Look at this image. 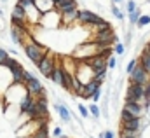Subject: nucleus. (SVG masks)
<instances>
[{"label": "nucleus", "mask_w": 150, "mask_h": 138, "mask_svg": "<svg viewBox=\"0 0 150 138\" xmlns=\"http://www.w3.org/2000/svg\"><path fill=\"white\" fill-rule=\"evenodd\" d=\"M23 67L19 65V61L12 67V68L9 70V73H11V79H12V82H23Z\"/></svg>", "instance_id": "obj_13"}, {"label": "nucleus", "mask_w": 150, "mask_h": 138, "mask_svg": "<svg viewBox=\"0 0 150 138\" xmlns=\"http://www.w3.org/2000/svg\"><path fill=\"white\" fill-rule=\"evenodd\" d=\"M98 138H105V137H103V133H101V135H100V137H98Z\"/></svg>", "instance_id": "obj_36"}, {"label": "nucleus", "mask_w": 150, "mask_h": 138, "mask_svg": "<svg viewBox=\"0 0 150 138\" xmlns=\"http://www.w3.org/2000/svg\"><path fill=\"white\" fill-rule=\"evenodd\" d=\"M7 56H9V53H7V51H5L4 47H0V65L4 63V60H5Z\"/></svg>", "instance_id": "obj_31"}, {"label": "nucleus", "mask_w": 150, "mask_h": 138, "mask_svg": "<svg viewBox=\"0 0 150 138\" xmlns=\"http://www.w3.org/2000/svg\"><path fill=\"white\" fill-rule=\"evenodd\" d=\"M52 135H54V137L58 138L59 135H63V129H61V128L58 126V128H54V131H52Z\"/></svg>", "instance_id": "obj_33"}, {"label": "nucleus", "mask_w": 150, "mask_h": 138, "mask_svg": "<svg viewBox=\"0 0 150 138\" xmlns=\"http://www.w3.org/2000/svg\"><path fill=\"white\" fill-rule=\"evenodd\" d=\"M63 14V21L65 23H72L77 19V14H79V9L75 7V9H70V11H65V12H61Z\"/></svg>", "instance_id": "obj_16"}, {"label": "nucleus", "mask_w": 150, "mask_h": 138, "mask_svg": "<svg viewBox=\"0 0 150 138\" xmlns=\"http://www.w3.org/2000/svg\"><path fill=\"white\" fill-rule=\"evenodd\" d=\"M129 80H131V82H136V84H147L150 80V75L142 65H136L134 70L129 73Z\"/></svg>", "instance_id": "obj_4"}, {"label": "nucleus", "mask_w": 150, "mask_h": 138, "mask_svg": "<svg viewBox=\"0 0 150 138\" xmlns=\"http://www.w3.org/2000/svg\"><path fill=\"white\" fill-rule=\"evenodd\" d=\"M33 5L37 7L40 14H45L49 11H54V2L52 0H33Z\"/></svg>", "instance_id": "obj_9"}, {"label": "nucleus", "mask_w": 150, "mask_h": 138, "mask_svg": "<svg viewBox=\"0 0 150 138\" xmlns=\"http://www.w3.org/2000/svg\"><path fill=\"white\" fill-rule=\"evenodd\" d=\"M100 95H101V87H100V89H96V91H94V93L91 95V98H93V102H94V103H96V102L100 100Z\"/></svg>", "instance_id": "obj_30"}, {"label": "nucleus", "mask_w": 150, "mask_h": 138, "mask_svg": "<svg viewBox=\"0 0 150 138\" xmlns=\"http://www.w3.org/2000/svg\"><path fill=\"white\" fill-rule=\"evenodd\" d=\"M140 14H142V11H140L138 7H136L134 11H131V12H129V21H131V25H136V21H138Z\"/></svg>", "instance_id": "obj_20"}, {"label": "nucleus", "mask_w": 150, "mask_h": 138, "mask_svg": "<svg viewBox=\"0 0 150 138\" xmlns=\"http://www.w3.org/2000/svg\"><path fill=\"white\" fill-rule=\"evenodd\" d=\"M112 14L117 18V19H124V14H122V11H120V9H117L115 5H112Z\"/></svg>", "instance_id": "obj_21"}, {"label": "nucleus", "mask_w": 150, "mask_h": 138, "mask_svg": "<svg viewBox=\"0 0 150 138\" xmlns=\"http://www.w3.org/2000/svg\"><path fill=\"white\" fill-rule=\"evenodd\" d=\"M79 112H80V115H82V117H89V110H87L84 105H79Z\"/></svg>", "instance_id": "obj_28"}, {"label": "nucleus", "mask_w": 150, "mask_h": 138, "mask_svg": "<svg viewBox=\"0 0 150 138\" xmlns=\"http://www.w3.org/2000/svg\"><path fill=\"white\" fill-rule=\"evenodd\" d=\"M35 75L32 73V72H26V70H23V84H26L28 80H32Z\"/></svg>", "instance_id": "obj_22"}, {"label": "nucleus", "mask_w": 150, "mask_h": 138, "mask_svg": "<svg viewBox=\"0 0 150 138\" xmlns=\"http://www.w3.org/2000/svg\"><path fill=\"white\" fill-rule=\"evenodd\" d=\"M140 65L143 67V68L150 72V49L147 47L143 53H142V58H140Z\"/></svg>", "instance_id": "obj_15"}, {"label": "nucleus", "mask_w": 150, "mask_h": 138, "mask_svg": "<svg viewBox=\"0 0 150 138\" xmlns=\"http://www.w3.org/2000/svg\"><path fill=\"white\" fill-rule=\"evenodd\" d=\"M89 112H91L94 117H100V108H98V105H96V103L89 105Z\"/></svg>", "instance_id": "obj_24"}, {"label": "nucleus", "mask_w": 150, "mask_h": 138, "mask_svg": "<svg viewBox=\"0 0 150 138\" xmlns=\"http://www.w3.org/2000/svg\"><path fill=\"white\" fill-rule=\"evenodd\" d=\"M35 103H37V112H38V117H45L47 112H49V103H47V98L45 95H40L35 98Z\"/></svg>", "instance_id": "obj_8"}, {"label": "nucleus", "mask_w": 150, "mask_h": 138, "mask_svg": "<svg viewBox=\"0 0 150 138\" xmlns=\"http://www.w3.org/2000/svg\"><path fill=\"white\" fill-rule=\"evenodd\" d=\"M140 128H142V119L140 117H133V119L122 122L124 131H140Z\"/></svg>", "instance_id": "obj_11"}, {"label": "nucleus", "mask_w": 150, "mask_h": 138, "mask_svg": "<svg viewBox=\"0 0 150 138\" xmlns=\"http://www.w3.org/2000/svg\"><path fill=\"white\" fill-rule=\"evenodd\" d=\"M149 49H150V44H149Z\"/></svg>", "instance_id": "obj_37"}, {"label": "nucleus", "mask_w": 150, "mask_h": 138, "mask_svg": "<svg viewBox=\"0 0 150 138\" xmlns=\"http://www.w3.org/2000/svg\"><path fill=\"white\" fill-rule=\"evenodd\" d=\"M126 7H127V12H131V11H134V9H136V4H134V2H133V0H129V2H127V5H126Z\"/></svg>", "instance_id": "obj_32"}, {"label": "nucleus", "mask_w": 150, "mask_h": 138, "mask_svg": "<svg viewBox=\"0 0 150 138\" xmlns=\"http://www.w3.org/2000/svg\"><path fill=\"white\" fill-rule=\"evenodd\" d=\"M77 7V2L75 0H58L54 4V11H58L59 14L65 12V11H70V9H75Z\"/></svg>", "instance_id": "obj_10"}, {"label": "nucleus", "mask_w": 150, "mask_h": 138, "mask_svg": "<svg viewBox=\"0 0 150 138\" xmlns=\"http://www.w3.org/2000/svg\"><path fill=\"white\" fill-rule=\"evenodd\" d=\"M11 38H12V42H14V44H18V46H19V44H21V46L25 44V42H23V35L19 33V30H18L16 26H12V28H11Z\"/></svg>", "instance_id": "obj_17"}, {"label": "nucleus", "mask_w": 150, "mask_h": 138, "mask_svg": "<svg viewBox=\"0 0 150 138\" xmlns=\"http://www.w3.org/2000/svg\"><path fill=\"white\" fill-rule=\"evenodd\" d=\"M23 49H25V54L28 56V60L32 61V63H35L37 65L38 60L42 58V54L45 53L38 44H35V42H26V44H23Z\"/></svg>", "instance_id": "obj_2"}, {"label": "nucleus", "mask_w": 150, "mask_h": 138, "mask_svg": "<svg viewBox=\"0 0 150 138\" xmlns=\"http://www.w3.org/2000/svg\"><path fill=\"white\" fill-rule=\"evenodd\" d=\"M136 25H138L140 28H143L145 25H150V16H149V14H140V18H138V21H136Z\"/></svg>", "instance_id": "obj_19"}, {"label": "nucleus", "mask_w": 150, "mask_h": 138, "mask_svg": "<svg viewBox=\"0 0 150 138\" xmlns=\"http://www.w3.org/2000/svg\"><path fill=\"white\" fill-rule=\"evenodd\" d=\"M115 63H117L115 56H108L107 58V68H115Z\"/></svg>", "instance_id": "obj_26"}, {"label": "nucleus", "mask_w": 150, "mask_h": 138, "mask_svg": "<svg viewBox=\"0 0 150 138\" xmlns=\"http://www.w3.org/2000/svg\"><path fill=\"white\" fill-rule=\"evenodd\" d=\"M129 119H133V115H131L126 108H122V112H120V121L124 122V121H129Z\"/></svg>", "instance_id": "obj_23"}, {"label": "nucleus", "mask_w": 150, "mask_h": 138, "mask_svg": "<svg viewBox=\"0 0 150 138\" xmlns=\"http://www.w3.org/2000/svg\"><path fill=\"white\" fill-rule=\"evenodd\" d=\"M33 138H49V131H47V128H45V124H44V122L40 124V128L35 131Z\"/></svg>", "instance_id": "obj_18"}, {"label": "nucleus", "mask_w": 150, "mask_h": 138, "mask_svg": "<svg viewBox=\"0 0 150 138\" xmlns=\"http://www.w3.org/2000/svg\"><path fill=\"white\" fill-rule=\"evenodd\" d=\"M100 87H101V84L96 82L94 79H91L89 82L82 84V96H84V98H91V95H93L96 89H100Z\"/></svg>", "instance_id": "obj_6"}, {"label": "nucleus", "mask_w": 150, "mask_h": 138, "mask_svg": "<svg viewBox=\"0 0 150 138\" xmlns=\"http://www.w3.org/2000/svg\"><path fill=\"white\" fill-rule=\"evenodd\" d=\"M56 110H58V114H59V117L65 121V122H70L72 119H70V112H68V108L65 107V105L61 103H56Z\"/></svg>", "instance_id": "obj_14"}, {"label": "nucleus", "mask_w": 150, "mask_h": 138, "mask_svg": "<svg viewBox=\"0 0 150 138\" xmlns=\"http://www.w3.org/2000/svg\"><path fill=\"white\" fill-rule=\"evenodd\" d=\"M113 53H115L117 56L124 54V46H122V44H117V46H113Z\"/></svg>", "instance_id": "obj_27"}, {"label": "nucleus", "mask_w": 150, "mask_h": 138, "mask_svg": "<svg viewBox=\"0 0 150 138\" xmlns=\"http://www.w3.org/2000/svg\"><path fill=\"white\" fill-rule=\"evenodd\" d=\"M136 65H138V60H131V61L127 63V67H126V72H127V73H131V72L134 70Z\"/></svg>", "instance_id": "obj_25"}, {"label": "nucleus", "mask_w": 150, "mask_h": 138, "mask_svg": "<svg viewBox=\"0 0 150 138\" xmlns=\"http://www.w3.org/2000/svg\"><path fill=\"white\" fill-rule=\"evenodd\" d=\"M124 108L133 115V117H142V112H143V107L142 103H133V102H126Z\"/></svg>", "instance_id": "obj_12"}, {"label": "nucleus", "mask_w": 150, "mask_h": 138, "mask_svg": "<svg viewBox=\"0 0 150 138\" xmlns=\"http://www.w3.org/2000/svg\"><path fill=\"white\" fill-rule=\"evenodd\" d=\"M51 79H52V82H54V84H58V86L65 87V70H63V67L54 65L52 73H51Z\"/></svg>", "instance_id": "obj_7"}, {"label": "nucleus", "mask_w": 150, "mask_h": 138, "mask_svg": "<svg viewBox=\"0 0 150 138\" xmlns=\"http://www.w3.org/2000/svg\"><path fill=\"white\" fill-rule=\"evenodd\" d=\"M32 4H33L32 0H18V5H19V7H23V9H26V7H28V5H32Z\"/></svg>", "instance_id": "obj_29"}, {"label": "nucleus", "mask_w": 150, "mask_h": 138, "mask_svg": "<svg viewBox=\"0 0 150 138\" xmlns=\"http://www.w3.org/2000/svg\"><path fill=\"white\" fill-rule=\"evenodd\" d=\"M113 4H120V2H122V0H112Z\"/></svg>", "instance_id": "obj_35"}, {"label": "nucleus", "mask_w": 150, "mask_h": 138, "mask_svg": "<svg viewBox=\"0 0 150 138\" xmlns=\"http://www.w3.org/2000/svg\"><path fill=\"white\" fill-rule=\"evenodd\" d=\"M54 65H56V56H54V54H51V53L47 51V53H44V54H42V58L38 60L37 68L40 70V73H42L44 77H49V79H51V73H52Z\"/></svg>", "instance_id": "obj_1"}, {"label": "nucleus", "mask_w": 150, "mask_h": 138, "mask_svg": "<svg viewBox=\"0 0 150 138\" xmlns=\"http://www.w3.org/2000/svg\"><path fill=\"white\" fill-rule=\"evenodd\" d=\"M32 2H33V0H32Z\"/></svg>", "instance_id": "obj_38"}, {"label": "nucleus", "mask_w": 150, "mask_h": 138, "mask_svg": "<svg viewBox=\"0 0 150 138\" xmlns=\"http://www.w3.org/2000/svg\"><path fill=\"white\" fill-rule=\"evenodd\" d=\"M77 19H79L80 23H86V25H94V26H98V25H101V23L105 21L103 18H100L98 14H94V12L87 11V9H80V11H79V14H77Z\"/></svg>", "instance_id": "obj_3"}, {"label": "nucleus", "mask_w": 150, "mask_h": 138, "mask_svg": "<svg viewBox=\"0 0 150 138\" xmlns=\"http://www.w3.org/2000/svg\"><path fill=\"white\" fill-rule=\"evenodd\" d=\"M103 137H105V138H115V133L108 129V131H105V133H103Z\"/></svg>", "instance_id": "obj_34"}, {"label": "nucleus", "mask_w": 150, "mask_h": 138, "mask_svg": "<svg viewBox=\"0 0 150 138\" xmlns=\"http://www.w3.org/2000/svg\"><path fill=\"white\" fill-rule=\"evenodd\" d=\"M25 86H26V91H28L32 96H40V95H45V89H44V86L40 84V80H38L37 77H33L32 80H28Z\"/></svg>", "instance_id": "obj_5"}]
</instances>
